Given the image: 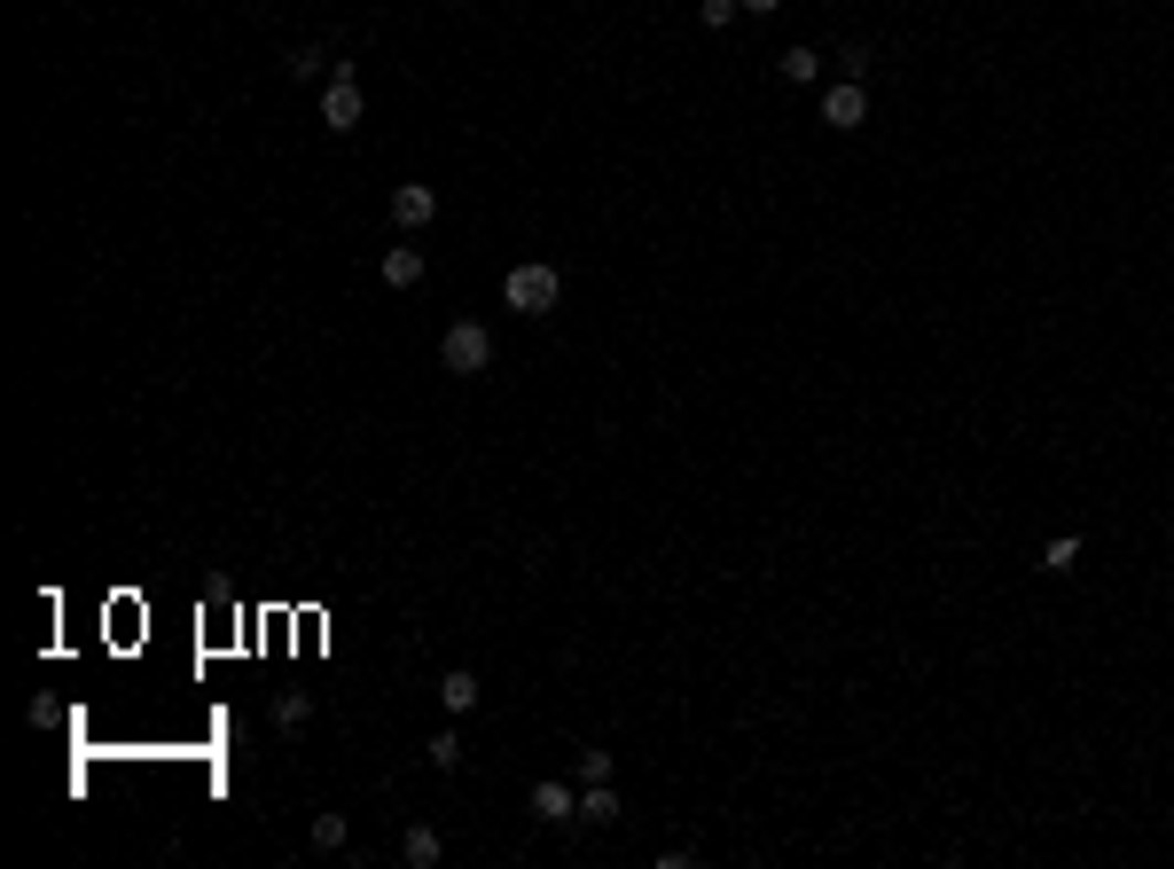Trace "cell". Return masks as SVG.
<instances>
[{"mask_svg":"<svg viewBox=\"0 0 1174 869\" xmlns=\"http://www.w3.org/2000/svg\"><path fill=\"white\" fill-rule=\"evenodd\" d=\"M501 298H509L517 314H549V306L564 298V275L549 267V258H525V267H509V283H501Z\"/></svg>","mask_w":1174,"mask_h":869,"instance_id":"1","label":"cell"},{"mask_svg":"<svg viewBox=\"0 0 1174 869\" xmlns=\"http://www.w3.org/2000/svg\"><path fill=\"white\" fill-rule=\"evenodd\" d=\"M438 361L455 369V377H478V369L494 361V329H486V321H455V329L438 337Z\"/></svg>","mask_w":1174,"mask_h":869,"instance_id":"2","label":"cell"},{"mask_svg":"<svg viewBox=\"0 0 1174 869\" xmlns=\"http://www.w3.org/2000/svg\"><path fill=\"white\" fill-rule=\"evenodd\" d=\"M321 126H329V134H352V126H360V78L329 71V86H321Z\"/></svg>","mask_w":1174,"mask_h":869,"instance_id":"3","label":"cell"},{"mask_svg":"<svg viewBox=\"0 0 1174 869\" xmlns=\"http://www.w3.org/2000/svg\"><path fill=\"white\" fill-rule=\"evenodd\" d=\"M869 118V86L861 78H838L831 95H823V126H861Z\"/></svg>","mask_w":1174,"mask_h":869,"instance_id":"4","label":"cell"},{"mask_svg":"<svg viewBox=\"0 0 1174 869\" xmlns=\"http://www.w3.org/2000/svg\"><path fill=\"white\" fill-rule=\"evenodd\" d=\"M532 815H540V823H580V799H572V784H557V775H540V784H532Z\"/></svg>","mask_w":1174,"mask_h":869,"instance_id":"5","label":"cell"},{"mask_svg":"<svg viewBox=\"0 0 1174 869\" xmlns=\"http://www.w3.org/2000/svg\"><path fill=\"white\" fill-rule=\"evenodd\" d=\"M392 220H400V227H431V220H438V189H423V181L392 189Z\"/></svg>","mask_w":1174,"mask_h":869,"instance_id":"6","label":"cell"},{"mask_svg":"<svg viewBox=\"0 0 1174 869\" xmlns=\"http://www.w3.org/2000/svg\"><path fill=\"white\" fill-rule=\"evenodd\" d=\"M438 706H446V713H478V674H470V666H455V674L438 681Z\"/></svg>","mask_w":1174,"mask_h":869,"instance_id":"7","label":"cell"},{"mask_svg":"<svg viewBox=\"0 0 1174 869\" xmlns=\"http://www.w3.org/2000/svg\"><path fill=\"white\" fill-rule=\"evenodd\" d=\"M438 854H446V838H438V830H431V823H415V830H408V838H400V861H408V869H431V861H438Z\"/></svg>","mask_w":1174,"mask_h":869,"instance_id":"8","label":"cell"},{"mask_svg":"<svg viewBox=\"0 0 1174 869\" xmlns=\"http://www.w3.org/2000/svg\"><path fill=\"white\" fill-rule=\"evenodd\" d=\"M384 283H392V290H415V283H423V251H415V243L384 251Z\"/></svg>","mask_w":1174,"mask_h":869,"instance_id":"9","label":"cell"},{"mask_svg":"<svg viewBox=\"0 0 1174 869\" xmlns=\"http://www.w3.org/2000/svg\"><path fill=\"white\" fill-rule=\"evenodd\" d=\"M775 71H783L791 86H815V78H823V55H815V47H783V55H775Z\"/></svg>","mask_w":1174,"mask_h":869,"instance_id":"10","label":"cell"},{"mask_svg":"<svg viewBox=\"0 0 1174 869\" xmlns=\"http://www.w3.org/2000/svg\"><path fill=\"white\" fill-rule=\"evenodd\" d=\"M611 815H618V792H611V784H588V792H580V823H611Z\"/></svg>","mask_w":1174,"mask_h":869,"instance_id":"11","label":"cell"},{"mask_svg":"<svg viewBox=\"0 0 1174 869\" xmlns=\"http://www.w3.org/2000/svg\"><path fill=\"white\" fill-rule=\"evenodd\" d=\"M423 760H431V767H463V736H455V729H438V736L423 744Z\"/></svg>","mask_w":1174,"mask_h":869,"instance_id":"12","label":"cell"},{"mask_svg":"<svg viewBox=\"0 0 1174 869\" xmlns=\"http://www.w3.org/2000/svg\"><path fill=\"white\" fill-rule=\"evenodd\" d=\"M1072 564H1080V541H1072V533H1057V541L1041 549V572H1072Z\"/></svg>","mask_w":1174,"mask_h":869,"instance_id":"13","label":"cell"},{"mask_svg":"<svg viewBox=\"0 0 1174 869\" xmlns=\"http://www.w3.org/2000/svg\"><path fill=\"white\" fill-rule=\"evenodd\" d=\"M306 713H314V706H306V689H290V698H275V729H306Z\"/></svg>","mask_w":1174,"mask_h":869,"instance_id":"14","label":"cell"},{"mask_svg":"<svg viewBox=\"0 0 1174 869\" xmlns=\"http://www.w3.org/2000/svg\"><path fill=\"white\" fill-rule=\"evenodd\" d=\"M321 71H337L321 47H298V55H290V78H321Z\"/></svg>","mask_w":1174,"mask_h":869,"instance_id":"15","label":"cell"},{"mask_svg":"<svg viewBox=\"0 0 1174 869\" xmlns=\"http://www.w3.org/2000/svg\"><path fill=\"white\" fill-rule=\"evenodd\" d=\"M314 846L337 854V846H345V815H314Z\"/></svg>","mask_w":1174,"mask_h":869,"instance_id":"16","label":"cell"},{"mask_svg":"<svg viewBox=\"0 0 1174 869\" xmlns=\"http://www.w3.org/2000/svg\"><path fill=\"white\" fill-rule=\"evenodd\" d=\"M580 784H611V752H580Z\"/></svg>","mask_w":1174,"mask_h":869,"instance_id":"17","label":"cell"},{"mask_svg":"<svg viewBox=\"0 0 1174 869\" xmlns=\"http://www.w3.org/2000/svg\"><path fill=\"white\" fill-rule=\"evenodd\" d=\"M737 9H744V0H705V24H712V32H729V24H737Z\"/></svg>","mask_w":1174,"mask_h":869,"instance_id":"18","label":"cell"},{"mask_svg":"<svg viewBox=\"0 0 1174 869\" xmlns=\"http://www.w3.org/2000/svg\"><path fill=\"white\" fill-rule=\"evenodd\" d=\"M744 9H752V17H775V9H783V0H744Z\"/></svg>","mask_w":1174,"mask_h":869,"instance_id":"19","label":"cell"}]
</instances>
